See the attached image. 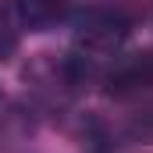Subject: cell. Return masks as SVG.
<instances>
[{
    "mask_svg": "<svg viewBox=\"0 0 153 153\" xmlns=\"http://www.w3.org/2000/svg\"><path fill=\"white\" fill-rule=\"evenodd\" d=\"M125 39H128V25H125L121 18H114V14H93V18L82 22L68 61H71L78 71H82V78H85L89 68L107 64V61H117Z\"/></svg>",
    "mask_w": 153,
    "mask_h": 153,
    "instance_id": "obj_1",
    "label": "cell"
},
{
    "mask_svg": "<svg viewBox=\"0 0 153 153\" xmlns=\"http://www.w3.org/2000/svg\"><path fill=\"white\" fill-rule=\"evenodd\" d=\"M103 82H107L111 96H143V93H153V50H139V53L111 61Z\"/></svg>",
    "mask_w": 153,
    "mask_h": 153,
    "instance_id": "obj_2",
    "label": "cell"
},
{
    "mask_svg": "<svg viewBox=\"0 0 153 153\" xmlns=\"http://www.w3.org/2000/svg\"><path fill=\"white\" fill-rule=\"evenodd\" d=\"M14 18L29 32H46L68 14V0H11Z\"/></svg>",
    "mask_w": 153,
    "mask_h": 153,
    "instance_id": "obj_3",
    "label": "cell"
},
{
    "mask_svg": "<svg viewBox=\"0 0 153 153\" xmlns=\"http://www.w3.org/2000/svg\"><path fill=\"white\" fill-rule=\"evenodd\" d=\"M18 50V18L11 0H0V61H7Z\"/></svg>",
    "mask_w": 153,
    "mask_h": 153,
    "instance_id": "obj_4",
    "label": "cell"
},
{
    "mask_svg": "<svg viewBox=\"0 0 153 153\" xmlns=\"http://www.w3.org/2000/svg\"><path fill=\"white\" fill-rule=\"evenodd\" d=\"M125 135H128L132 143H150V146H153V107H143V111L128 114Z\"/></svg>",
    "mask_w": 153,
    "mask_h": 153,
    "instance_id": "obj_5",
    "label": "cell"
}]
</instances>
